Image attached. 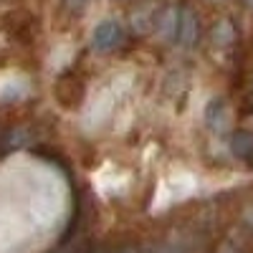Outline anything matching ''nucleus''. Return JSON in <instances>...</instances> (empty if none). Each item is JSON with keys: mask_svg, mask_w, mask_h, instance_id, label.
<instances>
[{"mask_svg": "<svg viewBox=\"0 0 253 253\" xmlns=\"http://www.w3.org/2000/svg\"><path fill=\"white\" fill-rule=\"evenodd\" d=\"M74 213L71 182L31 152L0 160V253H46Z\"/></svg>", "mask_w": 253, "mask_h": 253, "instance_id": "nucleus-1", "label": "nucleus"}, {"mask_svg": "<svg viewBox=\"0 0 253 253\" xmlns=\"http://www.w3.org/2000/svg\"><path fill=\"white\" fill-rule=\"evenodd\" d=\"M233 147H236V152H238V155H251V152H253V134H246V132L238 134Z\"/></svg>", "mask_w": 253, "mask_h": 253, "instance_id": "nucleus-2", "label": "nucleus"}]
</instances>
